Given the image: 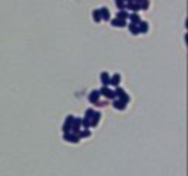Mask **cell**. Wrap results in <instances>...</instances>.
<instances>
[{
    "label": "cell",
    "mask_w": 188,
    "mask_h": 176,
    "mask_svg": "<svg viewBox=\"0 0 188 176\" xmlns=\"http://www.w3.org/2000/svg\"><path fill=\"white\" fill-rule=\"evenodd\" d=\"M115 93V99H118L119 101H122L123 104H128V101H129V96L126 94V91L121 87H116V90L113 91Z\"/></svg>",
    "instance_id": "obj_1"
},
{
    "label": "cell",
    "mask_w": 188,
    "mask_h": 176,
    "mask_svg": "<svg viewBox=\"0 0 188 176\" xmlns=\"http://www.w3.org/2000/svg\"><path fill=\"white\" fill-rule=\"evenodd\" d=\"M99 93H100V96L104 97V99L115 100V93H113V90H110L109 87H101L99 90Z\"/></svg>",
    "instance_id": "obj_2"
},
{
    "label": "cell",
    "mask_w": 188,
    "mask_h": 176,
    "mask_svg": "<svg viewBox=\"0 0 188 176\" xmlns=\"http://www.w3.org/2000/svg\"><path fill=\"white\" fill-rule=\"evenodd\" d=\"M100 118H101V113L100 112H94L93 113V116L90 118V128H94V126H97L100 122Z\"/></svg>",
    "instance_id": "obj_3"
},
{
    "label": "cell",
    "mask_w": 188,
    "mask_h": 176,
    "mask_svg": "<svg viewBox=\"0 0 188 176\" xmlns=\"http://www.w3.org/2000/svg\"><path fill=\"white\" fill-rule=\"evenodd\" d=\"M63 140L66 141V143H72V144H77L79 143V138H78L75 134H72V132H68V134H63Z\"/></svg>",
    "instance_id": "obj_4"
},
{
    "label": "cell",
    "mask_w": 188,
    "mask_h": 176,
    "mask_svg": "<svg viewBox=\"0 0 188 176\" xmlns=\"http://www.w3.org/2000/svg\"><path fill=\"white\" fill-rule=\"evenodd\" d=\"M100 82L103 84V87H109L110 85V75L107 72H101L100 74Z\"/></svg>",
    "instance_id": "obj_5"
},
{
    "label": "cell",
    "mask_w": 188,
    "mask_h": 176,
    "mask_svg": "<svg viewBox=\"0 0 188 176\" xmlns=\"http://www.w3.org/2000/svg\"><path fill=\"white\" fill-rule=\"evenodd\" d=\"M99 99H100V93H99V90H93L91 93H90V96H88V100H90V103H99Z\"/></svg>",
    "instance_id": "obj_6"
},
{
    "label": "cell",
    "mask_w": 188,
    "mask_h": 176,
    "mask_svg": "<svg viewBox=\"0 0 188 176\" xmlns=\"http://www.w3.org/2000/svg\"><path fill=\"white\" fill-rule=\"evenodd\" d=\"M100 18H101V21H109L110 19V12L107 8H100Z\"/></svg>",
    "instance_id": "obj_7"
},
{
    "label": "cell",
    "mask_w": 188,
    "mask_h": 176,
    "mask_svg": "<svg viewBox=\"0 0 188 176\" xmlns=\"http://www.w3.org/2000/svg\"><path fill=\"white\" fill-rule=\"evenodd\" d=\"M137 27H138V33H141V34H145L148 31V24L145 21H140L137 24Z\"/></svg>",
    "instance_id": "obj_8"
},
{
    "label": "cell",
    "mask_w": 188,
    "mask_h": 176,
    "mask_svg": "<svg viewBox=\"0 0 188 176\" xmlns=\"http://www.w3.org/2000/svg\"><path fill=\"white\" fill-rule=\"evenodd\" d=\"M119 84H121V75L119 74H115L113 77H110V85L112 87H119Z\"/></svg>",
    "instance_id": "obj_9"
},
{
    "label": "cell",
    "mask_w": 188,
    "mask_h": 176,
    "mask_svg": "<svg viewBox=\"0 0 188 176\" xmlns=\"http://www.w3.org/2000/svg\"><path fill=\"white\" fill-rule=\"evenodd\" d=\"M112 106H113V107H115L116 110H125V107H126V104H123V103H122V101H119L118 99L113 100V104H112Z\"/></svg>",
    "instance_id": "obj_10"
},
{
    "label": "cell",
    "mask_w": 188,
    "mask_h": 176,
    "mask_svg": "<svg viewBox=\"0 0 188 176\" xmlns=\"http://www.w3.org/2000/svg\"><path fill=\"white\" fill-rule=\"evenodd\" d=\"M112 27H119V28H123V27H126V21H121V19H112Z\"/></svg>",
    "instance_id": "obj_11"
},
{
    "label": "cell",
    "mask_w": 188,
    "mask_h": 176,
    "mask_svg": "<svg viewBox=\"0 0 188 176\" xmlns=\"http://www.w3.org/2000/svg\"><path fill=\"white\" fill-rule=\"evenodd\" d=\"M128 16H129V12H126V11H119V12H118V15H116V19H121V21H126V19H128Z\"/></svg>",
    "instance_id": "obj_12"
},
{
    "label": "cell",
    "mask_w": 188,
    "mask_h": 176,
    "mask_svg": "<svg viewBox=\"0 0 188 176\" xmlns=\"http://www.w3.org/2000/svg\"><path fill=\"white\" fill-rule=\"evenodd\" d=\"M125 9H128V11H132V12H138L141 11L140 9V5H137V3H129V5H125Z\"/></svg>",
    "instance_id": "obj_13"
},
{
    "label": "cell",
    "mask_w": 188,
    "mask_h": 176,
    "mask_svg": "<svg viewBox=\"0 0 188 176\" xmlns=\"http://www.w3.org/2000/svg\"><path fill=\"white\" fill-rule=\"evenodd\" d=\"M128 27V30H129V33L134 34V35H138V27H137V24H129V25H126Z\"/></svg>",
    "instance_id": "obj_14"
},
{
    "label": "cell",
    "mask_w": 188,
    "mask_h": 176,
    "mask_svg": "<svg viewBox=\"0 0 188 176\" xmlns=\"http://www.w3.org/2000/svg\"><path fill=\"white\" fill-rule=\"evenodd\" d=\"M90 135H91V131L90 129H82V131L78 132V138L81 140V138H88Z\"/></svg>",
    "instance_id": "obj_15"
},
{
    "label": "cell",
    "mask_w": 188,
    "mask_h": 176,
    "mask_svg": "<svg viewBox=\"0 0 188 176\" xmlns=\"http://www.w3.org/2000/svg\"><path fill=\"white\" fill-rule=\"evenodd\" d=\"M128 19L131 21V24H138V22L141 21V19H140V16H138L137 13H129V16H128Z\"/></svg>",
    "instance_id": "obj_16"
},
{
    "label": "cell",
    "mask_w": 188,
    "mask_h": 176,
    "mask_svg": "<svg viewBox=\"0 0 188 176\" xmlns=\"http://www.w3.org/2000/svg\"><path fill=\"white\" fill-rule=\"evenodd\" d=\"M115 5L119 11H125V2L123 0H115Z\"/></svg>",
    "instance_id": "obj_17"
},
{
    "label": "cell",
    "mask_w": 188,
    "mask_h": 176,
    "mask_svg": "<svg viewBox=\"0 0 188 176\" xmlns=\"http://www.w3.org/2000/svg\"><path fill=\"white\" fill-rule=\"evenodd\" d=\"M93 19H94L96 22H100V21H101V18H100V11H99V9H94V11H93Z\"/></svg>",
    "instance_id": "obj_18"
},
{
    "label": "cell",
    "mask_w": 188,
    "mask_h": 176,
    "mask_svg": "<svg viewBox=\"0 0 188 176\" xmlns=\"http://www.w3.org/2000/svg\"><path fill=\"white\" fill-rule=\"evenodd\" d=\"M81 126H82L84 129H90V119L82 118V121H81Z\"/></svg>",
    "instance_id": "obj_19"
},
{
    "label": "cell",
    "mask_w": 188,
    "mask_h": 176,
    "mask_svg": "<svg viewBox=\"0 0 188 176\" xmlns=\"http://www.w3.org/2000/svg\"><path fill=\"white\" fill-rule=\"evenodd\" d=\"M148 6H150V2H148V0H143V2H141V5H140V9L147 11V9H148Z\"/></svg>",
    "instance_id": "obj_20"
},
{
    "label": "cell",
    "mask_w": 188,
    "mask_h": 176,
    "mask_svg": "<svg viewBox=\"0 0 188 176\" xmlns=\"http://www.w3.org/2000/svg\"><path fill=\"white\" fill-rule=\"evenodd\" d=\"M93 113H94V109H87V110H85V118L90 119V118L93 116Z\"/></svg>",
    "instance_id": "obj_21"
},
{
    "label": "cell",
    "mask_w": 188,
    "mask_h": 176,
    "mask_svg": "<svg viewBox=\"0 0 188 176\" xmlns=\"http://www.w3.org/2000/svg\"><path fill=\"white\" fill-rule=\"evenodd\" d=\"M123 2H125V5H129V3H132L134 0H123Z\"/></svg>",
    "instance_id": "obj_22"
},
{
    "label": "cell",
    "mask_w": 188,
    "mask_h": 176,
    "mask_svg": "<svg viewBox=\"0 0 188 176\" xmlns=\"http://www.w3.org/2000/svg\"><path fill=\"white\" fill-rule=\"evenodd\" d=\"M141 2L143 0H134V3H137V5H141Z\"/></svg>",
    "instance_id": "obj_23"
}]
</instances>
